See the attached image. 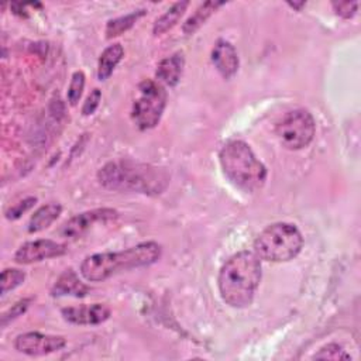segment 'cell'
Returning a JSON list of instances; mask_svg holds the SVG:
<instances>
[{
	"instance_id": "obj_1",
	"label": "cell",
	"mask_w": 361,
	"mask_h": 361,
	"mask_svg": "<svg viewBox=\"0 0 361 361\" xmlns=\"http://www.w3.org/2000/svg\"><path fill=\"white\" fill-rule=\"evenodd\" d=\"M261 259L252 251L231 255L220 268L217 285L221 299L231 307L243 309L252 303L261 282Z\"/></svg>"
},
{
	"instance_id": "obj_2",
	"label": "cell",
	"mask_w": 361,
	"mask_h": 361,
	"mask_svg": "<svg viewBox=\"0 0 361 361\" xmlns=\"http://www.w3.org/2000/svg\"><path fill=\"white\" fill-rule=\"evenodd\" d=\"M97 178L107 189L145 195L162 193L169 182V175L165 169L127 159L106 164L99 171Z\"/></svg>"
},
{
	"instance_id": "obj_3",
	"label": "cell",
	"mask_w": 361,
	"mask_h": 361,
	"mask_svg": "<svg viewBox=\"0 0 361 361\" xmlns=\"http://www.w3.org/2000/svg\"><path fill=\"white\" fill-rule=\"evenodd\" d=\"M161 252L158 243L145 241L121 251L93 254L82 261L80 274L89 282H100L120 271L151 265L159 259Z\"/></svg>"
},
{
	"instance_id": "obj_4",
	"label": "cell",
	"mask_w": 361,
	"mask_h": 361,
	"mask_svg": "<svg viewBox=\"0 0 361 361\" xmlns=\"http://www.w3.org/2000/svg\"><path fill=\"white\" fill-rule=\"evenodd\" d=\"M219 159L224 175L234 186L250 193L264 186L267 168L247 142L241 140L226 142L220 149Z\"/></svg>"
},
{
	"instance_id": "obj_5",
	"label": "cell",
	"mask_w": 361,
	"mask_h": 361,
	"mask_svg": "<svg viewBox=\"0 0 361 361\" xmlns=\"http://www.w3.org/2000/svg\"><path fill=\"white\" fill-rule=\"evenodd\" d=\"M303 247V237L292 223H274L264 228L254 241V252L259 259L285 262L293 259Z\"/></svg>"
},
{
	"instance_id": "obj_6",
	"label": "cell",
	"mask_w": 361,
	"mask_h": 361,
	"mask_svg": "<svg viewBox=\"0 0 361 361\" xmlns=\"http://www.w3.org/2000/svg\"><path fill=\"white\" fill-rule=\"evenodd\" d=\"M166 90L152 79L142 80L137 87V97L133 102L131 118L140 130L154 128L166 106Z\"/></svg>"
},
{
	"instance_id": "obj_7",
	"label": "cell",
	"mask_w": 361,
	"mask_h": 361,
	"mask_svg": "<svg viewBox=\"0 0 361 361\" xmlns=\"http://www.w3.org/2000/svg\"><path fill=\"white\" fill-rule=\"evenodd\" d=\"M316 133L313 116L305 109L288 111L275 127L279 142L288 149H302L307 147Z\"/></svg>"
},
{
	"instance_id": "obj_8",
	"label": "cell",
	"mask_w": 361,
	"mask_h": 361,
	"mask_svg": "<svg viewBox=\"0 0 361 361\" xmlns=\"http://www.w3.org/2000/svg\"><path fill=\"white\" fill-rule=\"evenodd\" d=\"M66 345V340L62 336L42 334L38 331H28L18 334L14 340V348L18 353L37 357L56 353Z\"/></svg>"
},
{
	"instance_id": "obj_9",
	"label": "cell",
	"mask_w": 361,
	"mask_h": 361,
	"mask_svg": "<svg viewBox=\"0 0 361 361\" xmlns=\"http://www.w3.org/2000/svg\"><path fill=\"white\" fill-rule=\"evenodd\" d=\"M117 216L118 213L114 209H109V207L87 210L66 220L59 228V234L65 238H76V237H80L83 233H86L93 224L114 220L117 219Z\"/></svg>"
},
{
	"instance_id": "obj_10",
	"label": "cell",
	"mask_w": 361,
	"mask_h": 361,
	"mask_svg": "<svg viewBox=\"0 0 361 361\" xmlns=\"http://www.w3.org/2000/svg\"><path fill=\"white\" fill-rule=\"evenodd\" d=\"M66 252V247L54 240L39 238L34 241H27L14 254V261L17 264H34L48 258L59 257Z\"/></svg>"
},
{
	"instance_id": "obj_11",
	"label": "cell",
	"mask_w": 361,
	"mask_h": 361,
	"mask_svg": "<svg viewBox=\"0 0 361 361\" xmlns=\"http://www.w3.org/2000/svg\"><path fill=\"white\" fill-rule=\"evenodd\" d=\"M63 319L73 324L92 326L100 324L110 316V309L103 303L83 305V306H69L61 310Z\"/></svg>"
},
{
	"instance_id": "obj_12",
	"label": "cell",
	"mask_w": 361,
	"mask_h": 361,
	"mask_svg": "<svg viewBox=\"0 0 361 361\" xmlns=\"http://www.w3.org/2000/svg\"><path fill=\"white\" fill-rule=\"evenodd\" d=\"M212 62L217 72L224 78H233L238 71V55L234 45L226 39H217L212 51Z\"/></svg>"
},
{
	"instance_id": "obj_13",
	"label": "cell",
	"mask_w": 361,
	"mask_h": 361,
	"mask_svg": "<svg viewBox=\"0 0 361 361\" xmlns=\"http://www.w3.org/2000/svg\"><path fill=\"white\" fill-rule=\"evenodd\" d=\"M89 292V286L83 283L78 274L69 268L63 271L59 278L56 279L51 295L52 296H75V298H82Z\"/></svg>"
},
{
	"instance_id": "obj_14",
	"label": "cell",
	"mask_w": 361,
	"mask_h": 361,
	"mask_svg": "<svg viewBox=\"0 0 361 361\" xmlns=\"http://www.w3.org/2000/svg\"><path fill=\"white\" fill-rule=\"evenodd\" d=\"M185 66L183 52H175L171 56L164 58L157 68V79L168 86H175L182 76Z\"/></svg>"
},
{
	"instance_id": "obj_15",
	"label": "cell",
	"mask_w": 361,
	"mask_h": 361,
	"mask_svg": "<svg viewBox=\"0 0 361 361\" xmlns=\"http://www.w3.org/2000/svg\"><path fill=\"white\" fill-rule=\"evenodd\" d=\"M62 206L59 203L51 202L34 212L28 221V231L30 233H38L45 228H48L61 214Z\"/></svg>"
},
{
	"instance_id": "obj_16",
	"label": "cell",
	"mask_w": 361,
	"mask_h": 361,
	"mask_svg": "<svg viewBox=\"0 0 361 361\" xmlns=\"http://www.w3.org/2000/svg\"><path fill=\"white\" fill-rule=\"evenodd\" d=\"M124 55V48L120 44L109 45L99 58L97 62V78L99 80H106L110 78L118 62Z\"/></svg>"
},
{
	"instance_id": "obj_17",
	"label": "cell",
	"mask_w": 361,
	"mask_h": 361,
	"mask_svg": "<svg viewBox=\"0 0 361 361\" xmlns=\"http://www.w3.org/2000/svg\"><path fill=\"white\" fill-rule=\"evenodd\" d=\"M189 6V1H176L173 3L162 16H159L154 25H152V32L154 35H161L166 31H169L176 23L180 20V17L185 14L186 8Z\"/></svg>"
},
{
	"instance_id": "obj_18",
	"label": "cell",
	"mask_w": 361,
	"mask_h": 361,
	"mask_svg": "<svg viewBox=\"0 0 361 361\" xmlns=\"http://www.w3.org/2000/svg\"><path fill=\"white\" fill-rule=\"evenodd\" d=\"M224 4V1H204L202 3L195 11L193 14L183 23L182 25V31L185 34H193L196 32L206 21L207 18L219 8Z\"/></svg>"
},
{
	"instance_id": "obj_19",
	"label": "cell",
	"mask_w": 361,
	"mask_h": 361,
	"mask_svg": "<svg viewBox=\"0 0 361 361\" xmlns=\"http://www.w3.org/2000/svg\"><path fill=\"white\" fill-rule=\"evenodd\" d=\"M144 14H145V10L141 8V10L133 11L130 14H126V16L110 20L106 25V37L113 38V37L121 35L123 32L130 30L138 21V18H141Z\"/></svg>"
},
{
	"instance_id": "obj_20",
	"label": "cell",
	"mask_w": 361,
	"mask_h": 361,
	"mask_svg": "<svg viewBox=\"0 0 361 361\" xmlns=\"http://www.w3.org/2000/svg\"><path fill=\"white\" fill-rule=\"evenodd\" d=\"M25 279V274L16 268H6L1 272V295L20 286Z\"/></svg>"
},
{
	"instance_id": "obj_21",
	"label": "cell",
	"mask_w": 361,
	"mask_h": 361,
	"mask_svg": "<svg viewBox=\"0 0 361 361\" xmlns=\"http://www.w3.org/2000/svg\"><path fill=\"white\" fill-rule=\"evenodd\" d=\"M83 87H85V73L82 71L73 72V75L71 78L69 87H68V94H66L71 106L78 104V102L83 93Z\"/></svg>"
},
{
	"instance_id": "obj_22",
	"label": "cell",
	"mask_w": 361,
	"mask_h": 361,
	"mask_svg": "<svg viewBox=\"0 0 361 361\" xmlns=\"http://www.w3.org/2000/svg\"><path fill=\"white\" fill-rule=\"evenodd\" d=\"M313 358H317V360H348L350 354H347L341 345H338L336 343H330V344L322 347L313 355Z\"/></svg>"
},
{
	"instance_id": "obj_23",
	"label": "cell",
	"mask_w": 361,
	"mask_h": 361,
	"mask_svg": "<svg viewBox=\"0 0 361 361\" xmlns=\"http://www.w3.org/2000/svg\"><path fill=\"white\" fill-rule=\"evenodd\" d=\"M30 302L31 299H23V300H18L17 303H14L7 312L3 313L1 316V327H6L10 322H13L14 319H17L18 316H21L27 307L30 306Z\"/></svg>"
},
{
	"instance_id": "obj_24",
	"label": "cell",
	"mask_w": 361,
	"mask_h": 361,
	"mask_svg": "<svg viewBox=\"0 0 361 361\" xmlns=\"http://www.w3.org/2000/svg\"><path fill=\"white\" fill-rule=\"evenodd\" d=\"M37 203V197H27L18 203H16L13 207H10L6 212V219L8 220H16L18 217H21V214H24L25 212H28L34 204Z\"/></svg>"
},
{
	"instance_id": "obj_25",
	"label": "cell",
	"mask_w": 361,
	"mask_h": 361,
	"mask_svg": "<svg viewBox=\"0 0 361 361\" xmlns=\"http://www.w3.org/2000/svg\"><path fill=\"white\" fill-rule=\"evenodd\" d=\"M100 99H102V92L100 89H93L90 92V94L86 97L85 103H83V107H82V113L85 116H90L94 113V110L99 107V103H100Z\"/></svg>"
},
{
	"instance_id": "obj_26",
	"label": "cell",
	"mask_w": 361,
	"mask_h": 361,
	"mask_svg": "<svg viewBox=\"0 0 361 361\" xmlns=\"http://www.w3.org/2000/svg\"><path fill=\"white\" fill-rule=\"evenodd\" d=\"M358 7L357 1H338V3H333V8L334 11L341 16L343 18H350L355 14Z\"/></svg>"
},
{
	"instance_id": "obj_27",
	"label": "cell",
	"mask_w": 361,
	"mask_h": 361,
	"mask_svg": "<svg viewBox=\"0 0 361 361\" xmlns=\"http://www.w3.org/2000/svg\"><path fill=\"white\" fill-rule=\"evenodd\" d=\"M288 4L290 6V7H293V8H296V10H300L303 6H305V1H300V3H292V1H288Z\"/></svg>"
}]
</instances>
